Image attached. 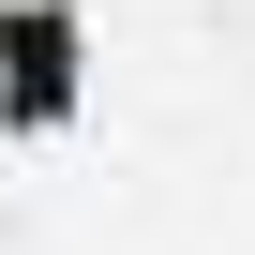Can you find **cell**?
<instances>
[{
	"label": "cell",
	"instance_id": "6da1fadb",
	"mask_svg": "<svg viewBox=\"0 0 255 255\" xmlns=\"http://www.w3.org/2000/svg\"><path fill=\"white\" fill-rule=\"evenodd\" d=\"M75 105H90V15L75 0H0V120L60 135Z\"/></svg>",
	"mask_w": 255,
	"mask_h": 255
}]
</instances>
